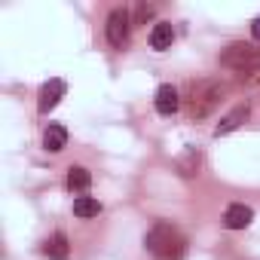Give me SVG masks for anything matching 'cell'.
<instances>
[{"mask_svg": "<svg viewBox=\"0 0 260 260\" xmlns=\"http://www.w3.org/2000/svg\"><path fill=\"white\" fill-rule=\"evenodd\" d=\"M144 248H147V254L156 257V260H184V254H187V239H184V233H181L178 226L159 220V223H153L150 233L144 236Z\"/></svg>", "mask_w": 260, "mask_h": 260, "instance_id": "cell-1", "label": "cell"}, {"mask_svg": "<svg viewBox=\"0 0 260 260\" xmlns=\"http://www.w3.org/2000/svg\"><path fill=\"white\" fill-rule=\"evenodd\" d=\"M223 98H226V86H223V83H217V80H202V83H196L193 92H190V101H187L190 119H205V116H211V113L220 107Z\"/></svg>", "mask_w": 260, "mask_h": 260, "instance_id": "cell-2", "label": "cell"}, {"mask_svg": "<svg viewBox=\"0 0 260 260\" xmlns=\"http://www.w3.org/2000/svg\"><path fill=\"white\" fill-rule=\"evenodd\" d=\"M220 64L236 74H254L260 71V49L254 43H230L220 52Z\"/></svg>", "mask_w": 260, "mask_h": 260, "instance_id": "cell-3", "label": "cell"}, {"mask_svg": "<svg viewBox=\"0 0 260 260\" xmlns=\"http://www.w3.org/2000/svg\"><path fill=\"white\" fill-rule=\"evenodd\" d=\"M104 34H107V43H110L113 49H125V46H128V34H132V16H128L122 7L113 10V13L107 16Z\"/></svg>", "mask_w": 260, "mask_h": 260, "instance_id": "cell-4", "label": "cell"}, {"mask_svg": "<svg viewBox=\"0 0 260 260\" xmlns=\"http://www.w3.org/2000/svg\"><path fill=\"white\" fill-rule=\"evenodd\" d=\"M64 92H68L64 80H49V83H43V86H40V95H37V110H40V113L55 110L58 101L64 98Z\"/></svg>", "mask_w": 260, "mask_h": 260, "instance_id": "cell-5", "label": "cell"}, {"mask_svg": "<svg viewBox=\"0 0 260 260\" xmlns=\"http://www.w3.org/2000/svg\"><path fill=\"white\" fill-rule=\"evenodd\" d=\"M251 116V107H248V101L245 104H236L217 125H214V138H223V135H230V132H236V128H242L245 125V119Z\"/></svg>", "mask_w": 260, "mask_h": 260, "instance_id": "cell-6", "label": "cell"}, {"mask_svg": "<svg viewBox=\"0 0 260 260\" xmlns=\"http://www.w3.org/2000/svg\"><path fill=\"white\" fill-rule=\"evenodd\" d=\"M251 220H254V208H248L242 202H233L223 211V226L226 230H245V226H251Z\"/></svg>", "mask_w": 260, "mask_h": 260, "instance_id": "cell-7", "label": "cell"}, {"mask_svg": "<svg viewBox=\"0 0 260 260\" xmlns=\"http://www.w3.org/2000/svg\"><path fill=\"white\" fill-rule=\"evenodd\" d=\"M178 104H181V98H178V89L175 86H159L156 89V110L162 113V116H172L175 110H178Z\"/></svg>", "mask_w": 260, "mask_h": 260, "instance_id": "cell-8", "label": "cell"}, {"mask_svg": "<svg viewBox=\"0 0 260 260\" xmlns=\"http://www.w3.org/2000/svg\"><path fill=\"white\" fill-rule=\"evenodd\" d=\"M64 144H68V128L64 125H46V132H43V147L49 150V153H58V150H64Z\"/></svg>", "mask_w": 260, "mask_h": 260, "instance_id": "cell-9", "label": "cell"}, {"mask_svg": "<svg viewBox=\"0 0 260 260\" xmlns=\"http://www.w3.org/2000/svg\"><path fill=\"white\" fill-rule=\"evenodd\" d=\"M89 184H92L89 169H83V166H71V169H68V190H71V193H86Z\"/></svg>", "mask_w": 260, "mask_h": 260, "instance_id": "cell-10", "label": "cell"}, {"mask_svg": "<svg viewBox=\"0 0 260 260\" xmlns=\"http://www.w3.org/2000/svg\"><path fill=\"white\" fill-rule=\"evenodd\" d=\"M172 40H175V28H172V22H159L153 31H150V46L153 49H169L172 46Z\"/></svg>", "mask_w": 260, "mask_h": 260, "instance_id": "cell-11", "label": "cell"}, {"mask_svg": "<svg viewBox=\"0 0 260 260\" xmlns=\"http://www.w3.org/2000/svg\"><path fill=\"white\" fill-rule=\"evenodd\" d=\"M43 254L52 257V260H64V257L71 254L68 236H64V233H52V239H46V245H43Z\"/></svg>", "mask_w": 260, "mask_h": 260, "instance_id": "cell-12", "label": "cell"}, {"mask_svg": "<svg viewBox=\"0 0 260 260\" xmlns=\"http://www.w3.org/2000/svg\"><path fill=\"white\" fill-rule=\"evenodd\" d=\"M74 214L83 217V220L98 217V214H101V202H98L95 196H77V199H74Z\"/></svg>", "mask_w": 260, "mask_h": 260, "instance_id": "cell-13", "label": "cell"}, {"mask_svg": "<svg viewBox=\"0 0 260 260\" xmlns=\"http://www.w3.org/2000/svg\"><path fill=\"white\" fill-rule=\"evenodd\" d=\"M153 13H156V10H153L150 4H141V7L135 10V19H132V25H144L147 19H153Z\"/></svg>", "mask_w": 260, "mask_h": 260, "instance_id": "cell-14", "label": "cell"}, {"mask_svg": "<svg viewBox=\"0 0 260 260\" xmlns=\"http://www.w3.org/2000/svg\"><path fill=\"white\" fill-rule=\"evenodd\" d=\"M251 34H254V40H260V19L251 22Z\"/></svg>", "mask_w": 260, "mask_h": 260, "instance_id": "cell-15", "label": "cell"}]
</instances>
